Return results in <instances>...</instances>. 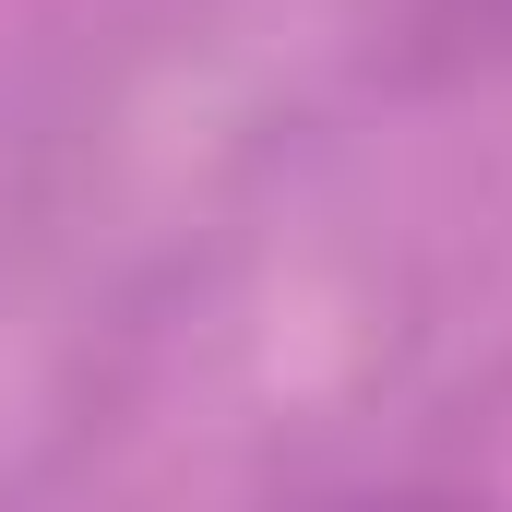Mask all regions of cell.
Returning <instances> with one entry per match:
<instances>
[{
  "label": "cell",
  "instance_id": "6da1fadb",
  "mask_svg": "<svg viewBox=\"0 0 512 512\" xmlns=\"http://www.w3.org/2000/svg\"><path fill=\"white\" fill-rule=\"evenodd\" d=\"M393 512H465V501H393Z\"/></svg>",
  "mask_w": 512,
  "mask_h": 512
}]
</instances>
